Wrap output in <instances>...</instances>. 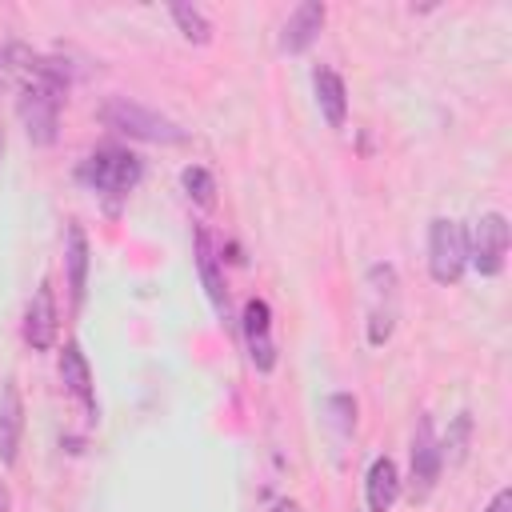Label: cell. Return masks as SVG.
Here are the masks:
<instances>
[{"mask_svg":"<svg viewBox=\"0 0 512 512\" xmlns=\"http://www.w3.org/2000/svg\"><path fill=\"white\" fill-rule=\"evenodd\" d=\"M140 176H144V164H140V156L128 152V148H96V152L84 156L80 168H76V180H80L84 188H92L96 196L108 200V212L120 208V200L140 184Z\"/></svg>","mask_w":512,"mask_h":512,"instance_id":"6da1fadb","label":"cell"},{"mask_svg":"<svg viewBox=\"0 0 512 512\" xmlns=\"http://www.w3.org/2000/svg\"><path fill=\"white\" fill-rule=\"evenodd\" d=\"M100 120H104L108 128L132 136V140H148V144H188V132H184L176 120H168V116H160L156 108H144V104H136V100H128V96L104 100Z\"/></svg>","mask_w":512,"mask_h":512,"instance_id":"7a4b0ae2","label":"cell"},{"mask_svg":"<svg viewBox=\"0 0 512 512\" xmlns=\"http://www.w3.org/2000/svg\"><path fill=\"white\" fill-rule=\"evenodd\" d=\"M400 320V280L392 264L368 268V344L384 348Z\"/></svg>","mask_w":512,"mask_h":512,"instance_id":"3957f363","label":"cell"},{"mask_svg":"<svg viewBox=\"0 0 512 512\" xmlns=\"http://www.w3.org/2000/svg\"><path fill=\"white\" fill-rule=\"evenodd\" d=\"M504 256H508V220H504V212H484L464 232V260L480 276L492 280V276L504 272Z\"/></svg>","mask_w":512,"mask_h":512,"instance_id":"277c9868","label":"cell"},{"mask_svg":"<svg viewBox=\"0 0 512 512\" xmlns=\"http://www.w3.org/2000/svg\"><path fill=\"white\" fill-rule=\"evenodd\" d=\"M464 228L448 216L428 224V272L436 284H456L464 276Z\"/></svg>","mask_w":512,"mask_h":512,"instance_id":"5b68a950","label":"cell"},{"mask_svg":"<svg viewBox=\"0 0 512 512\" xmlns=\"http://www.w3.org/2000/svg\"><path fill=\"white\" fill-rule=\"evenodd\" d=\"M440 472H444V460H440V440L432 432V420L420 416L416 432H412V468H408V496L412 504H424L436 484H440Z\"/></svg>","mask_w":512,"mask_h":512,"instance_id":"8992f818","label":"cell"},{"mask_svg":"<svg viewBox=\"0 0 512 512\" xmlns=\"http://www.w3.org/2000/svg\"><path fill=\"white\" fill-rule=\"evenodd\" d=\"M244 344H248V360L256 364V372H272L276 368V344H272V308L264 300H248L244 304Z\"/></svg>","mask_w":512,"mask_h":512,"instance_id":"52a82bcc","label":"cell"},{"mask_svg":"<svg viewBox=\"0 0 512 512\" xmlns=\"http://www.w3.org/2000/svg\"><path fill=\"white\" fill-rule=\"evenodd\" d=\"M60 380H64V388H68V392L80 400L84 416L96 424V420H100L96 384H92V368H88V356H84V348H80L76 340H68V344H64V352H60Z\"/></svg>","mask_w":512,"mask_h":512,"instance_id":"ba28073f","label":"cell"},{"mask_svg":"<svg viewBox=\"0 0 512 512\" xmlns=\"http://www.w3.org/2000/svg\"><path fill=\"white\" fill-rule=\"evenodd\" d=\"M56 324H60V316H56L52 284L40 280V288L32 292V300H28V308H24V340H28L36 352H48V348L56 344Z\"/></svg>","mask_w":512,"mask_h":512,"instance_id":"9c48e42d","label":"cell"},{"mask_svg":"<svg viewBox=\"0 0 512 512\" xmlns=\"http://www.w3.org/2000/svg\"><path fill=\"white\" fill-rule=\"evenodd\" d=\"M20 432H24V400L16 380H0V464H16L20 456Z\"/></svg>","mask_w":512,"mask_h":512,"instance_id":"30bf717a","label":"cell"},{"mask_svg":"<svg viewBox=\"0 0 512 512\" xmlns=\"http://www.w3.org/2000/svg\"><path fill=\"white\" fill-rule=\"evenodd\" d=\"M324 16H328V8L320 4V0H304L292 16H288V24H284V32H280V48L284 52H304V48H312V40L320 36V28H324Z\"/></svg>","mask_w":512,"mask_h":512,"instance_id":"8fae6325","label":"cell"},{"mask_svg":"<svg viewBox=\"0 0 512 512\" xmlns=\"http://www.w3.org/2000/svg\"><path fill=\"white\" fill-rule=\"evenodd\" d=\"M364 500H368V512H392V504L400 500V472H396V464L388 456H376L368 464Z\"/></svg>","mask_w":512,"mask_h":512,"instance_id":"7c38bea8","label":"cell"},{"mask_svg":"<svg viewBox=\"0 0 512 512\" xmlns=\"http://www.w3.org/2000/svg\"><path fill=\"white\" fill-rule=\"evenodd\" d=\"M196 268H200V284L216 308V316L224 320L228 316V288H224V276H220V260H216V248H212V236L204 228H196Z\"/></svg>","mask_w":512,"mask_h":512,"instance_id":"4fadbf2b","label":"cell"},{"mask_svg":"<svg viewBox=\"0 0 512 512\" xmlns=\"http://www.w3.org/2000/svg\"><path fill=\"white\" fill-rule=\"evenodd\" d=\"M312 92H316V104H320L328 128H344V116H348V88H344L340 72L316 68V72H312Z\"/></svg>","mask_w":512,"mask_h":512,"instance_id":"5bb4252c","label":"cell"},{"mask_svg":"<svg viewBox=\"0 0 512 512\" xmlns=\"http://www.w3.org/2000/svg\"><path fill=\"white\" fill-rule=\"evenodd\" d=\"M64 260H68V292H72V308H80V304H84V288H88V236H84L80 224L68 228Z\"/></svg>","mask_w":512,"mask_h":512,"instance_id":"9a60e30c","label":"cell"},{"mask_svg":"<svg viewBox=\"0 0 512 512\" xmlns=\"http://www.w3.org/2000/svg\"><path fill=\"white\" fill-rule=\"evenodd\" d=\"M168 16L176 20V28H180L184 40H192V44H208L212 40V20L196 4H172Z\"/></svg>","mask_w":512,"mask_h":512,"instance_id":"2e32d148","label":"cell"},{"mask_svg":"<svg viewBox=\"0 0 512 512\" xmlns=\"http://www.w3.org/2000/svg\"><path fill=\"white\" fill-rule=\"evenodd\" d=\"M468 436H472V416H468V412H460V416L452 420L448 436L440 440V460H444V464H460V460H464V452H468Z\"/></svg>","mask_w":512,"mask_h":512,"instance_id":"e0dca14e","label":"cell"},{"mask_svg":"<svg viewBox=\"0 0 512 512\" xmlns=\"http://www.w3.org/2000/svg\"><path fill=\"white\" fill-rule=\"evenodd\" d=\"M180 184H184V192H188L200 208H212V200H216V180H212L208 168H200V164L184 168V172H180Z\"/></svg>","mask_w":512,"mask_h":512,"instance_id":"ac0fdd59","label":"cell"},{"mask_svg":"<svg viewBox=\"0 0 512 512\" xmlns=\"http://www.w3.org/2000/svg\"><path fill=\"white\" fill-rule=\"evenodd\" d=\"M324 408H328L332 428H336L340 436H352V428H356V400H352L348 392H336V396L324 400Z\"/></svg>","mask_w":512,"mask_h":512,"instance_id":"d6986e66","label":"cell"},{"mask_svg":"<svg viewBox=\"0 0 512 512\" xmlns=\"http://www.w3.org/2000/svg\"><path fill=\"white\" fill-rule=\"evenodd\" d=\"M484 512H512V488H500Z\"/></svg>","mask_w":512,"mask_h":512,"instance_id":"ffe728a7","label":"cell"},{"mask_svg":"<svg viewBox=\"0 0 512 512\" xmlns=\"http://www.w3.org/2000/svg\"><path fill=\"white\" fill-rule=\"evenodd\" d=\"M0 512H12V496H8V488H4V480H0Z\"/></svg>","mask_w":512,"mask_h":512,"instance_id":"44dd1931","label":"cell"},{"mask_svg":"<svg viewBox=\"0 0 512 512\" xmlns=\"http://www.w3.org/2000/svg\"><path fill=\"white\" fill-rule=\"evenodd\" d=\"M272 512H300V504H292V500H280Z\"/></svg>","mask_w":512,"mask_h":512,"instance_id":"7402d4cb","label":"cell"},{"mask_svg":"<svg viewBox=\"0 0 512 512\" xmlns=\"http://www.w3.org/2000/svg\"><path fill=\"white\" fill-rule=\"evenodd\" d=\"M0 152H4V132H0Z\"/></svg>","mask_w":512,"mask_h":512,"instance_id":"603a6c76","label":"cell"}]
</instances>
